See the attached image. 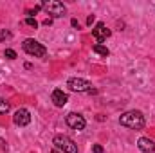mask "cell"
I'll list each match as a JSON object with an SVG mask.
<instances>
[{"instance_id": "2", "label": "cell", "mask_w": 155, "mask_h": 153, "mask_svg": "<svg viewBox=\"0 0 155 153\" xmlns=\"http://www.w3.org/2000/svg\"><path fill=\"white\" fill-rule=\"evenodd\" d=\"M22 49L29 54V56H35V58H43L45 54H47V49L40 43V41H36V40L33 38H27L24 43H22Z\"/></svg>"}, {"instance_id": "3", "label": "cell", "mask_w": 155, "mask_h": 153, "mask_svg": "<svg viewBox=\"0 0 155 153\" xmlns=\"http://www.w3.org/2000/svg\"><path fill=\"white\" fill-rule=\"evenodd\" d=\"M52 144L58 150H61L63 153H78V144L72 139H69L67 135H56L54 141H52Z\"/></svg>"}, {"instance_id": "14", "label": "cell", "mask_w": 155, "mask_h": 153, "mask_svg": "<svg viewBox=\"0 0 155 153\" xmlns=\"http://www.w3.org/2000/svg\"><path fill=\"white\" fill-rule=\"evenodd\" d=\"M4 56H5L7 60H16V52H15L13 49H5V52H4Z\"/></svg>"}, {"instance_id": "8", "label": "cell", "mask_w": 155, "mask_h": 153, "mask_svg": "<svg viewBox=\"0 0 155 153\" xmlns=\"http://www.w3.org/2000/svg\"><path fill=\"white\" fill-rule=\"evenodd\" d=\"M92 34H94V38L97 40V41H105V40L112 34V31H110L103 22H99V24H96V27L92 29Z\"/></svg>"}, {"instance_id": "5", "label": "cell", "mask_w": 155, "mask_h": 153, "mask_svg": "<svg viewBox=\"0 0 155 153\" xmlns=\"http://www.w3.org/2000/svg\"><path fill=\"white\" fill-rule=\"evenodd\" d=\"M41 7L49 13V15H52L54 18H60V16H63L65 15V5L61 4V2H58V0H49V2H43L41 4Z\"/></svg>"}, {"instance_id": "9", "label": "cell", "mask_w": 155, "mask_h": 153, "mask_svg": "<svg viewBox=\"0 0 155 153\" xmlns=\"http://www.w3.org/2000/svg\"><path fill=\"white\" fill-rule=\"evenodd\" d=\"M51 99H52V103H54V106H58V108H61V106H65L67 105V101H69V96L63 92V90H60V88H56L54 92H52V96H51Z\"/></svg>"}, {"instance_id": "4", "label": "cell", "mask_w": 155, "mask_h": 153, "mask_svg": "<svg viewBox=\"0 0 155 153\" xmlns=\"http://www.w3.org/2000/svg\"><path fill=\"white\" fill-rule=\"evenodd\" d=\"M67 86L72 90V92H88V94H96V90L92 88V85L83 79V77H71L67 81Z\"/></svg>"}, {"instance_id": "1", "label": "cell", "mask_w": 155, "mask_h": 153, "mask_svg": "<svg viewBox=\"0 0 155 153\" xmlns=\"http://www.w3.org/2000/svg\"><path fill=\"white\" fill-rule=\"evenodd\" d=\"M119 122H121V126H126L132 130H141V128H144V115L139 110H130L119 117Z\"/></svg>"}, {"instance_id": "6", "label": "cell", "mask_w": 155, "mask_h": 153, "mask_svg": "<svg viewBox=\"0 0 155 153\" xmlns=\"http://www.w3.org/2000/svg\"><path fill=\"white\" fill-rule=\"evenodd\" d=\"M65 121H67V124L72 128V130H83L85 128V124H87V121H85V117L83 115L76 114V112H71V114L65 117Z\"/></svg>"}, {"instance_id": "12", "label": "cell", "mask_w": 155, "mask_h": 153, "mask_svg": "<svg viewBox=\"0 0 155 153\" xmlns=\"http://www.w3.org/2000/svg\"><path fill=\"white\" fill-rule=\"evenodd\" d=\"M9 108H11V105H9L5 99H2V97H0V115L7 114V112H9Z\"/></svg>"}, {"instance_id": "20", "label": "cell", "mask_w": 155, "mask_h": 153, "mask_svg": "<svg viewBox=\"0 0 155 153\" xmlns=\"http://www.w3.org/2000/svg\"><path fill=\"white\" fill-rule=\"evenodd\" d=\"M51 24H52V18H45L43 20V25H51Z\"/></svg>"}, {"instance_id": "7", "label": "cell", "mask_w": 155, "mask_h": 153, "mask_svg": "<svg viewBox=\"0 0 155 153\" xmlns=\"http://www.w3.org/2000/svg\"><path fill=\"white\" fill-rule=\"evenodd\" d=\"M13 121H15L16 126H27V124L31 122V114H29V110L18 108V110L15 112V115H13Z\"/></svg>"}, {"instance_id": "16", "label": "cell", "mask_w": 155, "mask_h": 153, "mask_svg": "<svg viewBox=\"0 0 155 153\" xmlns=\"http://www.w3.org/2000/svg\"><path fill=\"white\" fill-rule=\"evenodd\" d=\"M40 9H41V5H36V7H35V9H27V15H29V16H31V18H33V16H35V15H36V13H38Z\"/></svg>"}, {"instance_id": "11", "label": "cell", "mask_w": 155, "mask_h": 153, "mask_svg": "<svg viewBox=\"0 0 155 153\" xmlns=\"http://www.w3.org/2000/svg\"><path fill=\"white\" fill-rule=\"evenodd\" d=\"M92 50H94L96 54H101V56H108V54H110V50H108L107 47H103L101 43H96V45L92 47Z\"/></svg>"}, {"instance_id": "10", "label": "cell", "mask_w": 155, "mask_h": 153, "mask_svg": "<svg viewBox=\"0 0 155 153\" xmlns=\"http://www.w3.org/2000/svg\"><path fill=\"white\" fill-rule=\"evenodd\" d=\"M137 146H139V150L144 153H152L155 151V142L152 139H148V137H141L139 141H137Z\"/></svg>"}, {"instance_id": "18", "label": "cell", "mask_w": 155, "mask_h": 153, "mask_svg": "<svg viewBox=\"0 0 155 153\" xmlns=\"http://www.w3.org/2000/svg\"><path fill=\"white\" fill-rule=\"evenodd\" d=\"M0 150H7V142L4 139H0Z\"/></svg>"}, {"instance_id": "17", "label": "cell", "mask_w": 155, "mask_h": 153, "mask_svg": "<svg viewBox=\"0 0 155 153\" xmlns=\"http://www.w3.org/2000/svg\"><path fill=\"white\" fill-rule=\"evenodd\" d=\"M94 153H103V146L96 144V146H94Z\"/></svg>"}, {"instance_id": "19", "label": "cell", "mask_w": 155, "mask_h": 153, "mask_svg": "<svg viewBox=\"0 0 155 153\" xmlns=\"http://www.w3.org/2000/svg\"><path fill=\"white\" fill-rule=\"evenodd\" d=\"M92 22H94V15H90V16L87 18V24H88V25H92Z\"/></svg>"}, {"instance_id": "13", "label": "cell", "mask_w": 155, "mask_h": 153, "mask_svg": "<svg viewBox=\"0 0 155 153\" xmlns=\"http://www.w3.org/2000/svg\"><path fill=\"white\" fill-rule=\"evenodd\" d=\"M25 25H29V27L36 29V27H38V22H36V18H31V16H27V18H25Z\"/></svg>"}, {"instance_id": "21", "label": "cell", "mask_w": 155, "mask_h": 153, "mask_svg": "<svg viewBox=\"0 0 155 153\" xmlns=\"http://www.w3.org/2000/svg\"><path fill=\"white\" fill-rule=\"evenodd\" d=\"M71 24H72V27H79V24H78L76 18H72V20H71Z\"/></svg>"}, {"instance_id": "15", "label": "cell", "mask_w": 155, "mask_h": 153, "mask_svg": "<svg viewBox=\"0 0 155 153\" xmlns=\"http://www.w3.org/2000/svg\"><path fill=\"white\" fill-rule=\"evenodd\" d=\"M11 38V33L7 31V29H0V41H4V40H9Z\"/></svg>"}, {"instance_id": "22", "label": "cell", "mask_w": 155, "mask_h": 153, "mask_svg": "<svg viewBox=\"0 0 155 153\" xmlns=\"http://www.w3.org/2000/svg\"><path fill=\"white\" fill-rule=\"evenodd\" d=\"M51 153H58V151H56V150H54V151H51Z\"/></svg>"}]
</instances>
